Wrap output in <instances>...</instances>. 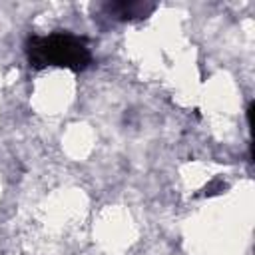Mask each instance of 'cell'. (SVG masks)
Returning a JSON list of instances; mask_svg holds the SVG:
<instances>
[{"mask_svg":"<svg viewBox=\"0 0 255 255\" xmlns=\"http://www.w3.org/2000/svg\"><path fill=\"white\" fill-rule=\"evenodd\" d=\"M28 58L36 68H68L84 70L92 62L88 44L68 32H54L48 36H34L28 42Z\"/></svg>","mask_w":255,"mask_h":255,"instance_id":"obj_1","label":"cell"},{"mask_svg":"<svg viewBox=\"0 0 255 255\" xmlns=\"http://www.w3.org/2000/svg\"><path fill=\"white\" fill-rule=\"evenodd\" d=\"M151 8H145L143 4H112L110 6V14L120 16V18H133V16H143Z\"/></svg>","mask_w":255,"mask_h":255,"instance_id":"obj_2","label":"cell"}]
</instances>
